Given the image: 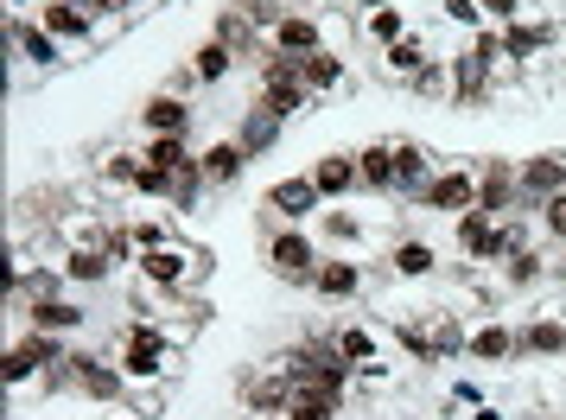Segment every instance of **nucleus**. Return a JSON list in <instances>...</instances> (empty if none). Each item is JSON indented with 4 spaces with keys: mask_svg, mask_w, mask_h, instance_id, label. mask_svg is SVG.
Returning <instances> with one entry per match:
<instances>
[{
    "mask_svg": "<svg viewBox=\"0 0 566 420\" xmlns=\"http://www.w3.org/2000/svg\"><path fill=\"white\" fill-rule=\"evenodd\" d=\"M325 237H332V242H350V237H357V217L332 210V217H325Z\"/></svg>",
    "mask_w": 566,
    "mask_h": 420,
    "instance_id": "41",
    "label": "nucleus"
},
{
    "mask_svg": "<svg viewBox=\"0 0 566 420\" xmlns=\"http://www.w3.org/2000/svg\"><path fill=\"white\" fill-rule=\"evenodd\" d=\"M235 140H242V147H249V159H255L261 147H274V140H281V122H274L268 108H249V128L235 134Z\"/></svg>",
    "mask_w": 566,
    "mask_h": 420,
    "instance_id": "33",
    "label": "nucleus"
},
{
    "mask_svg": "<svg viewBox=\"0 0 566 420\" xmlns=\"http://www.w3.org/2000/svg\"><path fill=\"white\" fill-rule=\"evenodd\" d=\"M337 414H344L337 395H318V389H306V382H293V401H286L281 420H337Z\"/></svg>",
    "mask_w": 566,
    "mask_h": 420,
    "instance_id": "26",
    "label": "nucleus"
},
{
    "mask_svg": "<svg viewBox=\"0 0 566 420\" xmlns=\"http://www.w3.org/2000/svg\"><path fill=\"white\" fill-rule=\"evenodd\" d=\"M300 83H306L312 96H325V90H337L344 83V57L325 45V52H312V57H300Z\"/></svg>",
    "mask_w": 566,
    "mask_h": 420,
    "instance_id": "25",
    "label": "nucleus"
},
{
    "mask_svg": "<svg viewBox=\"0 0 566 420\" xmlns=\"http://www.w3.org/2000/svg\"><path fill=\"white\" fill-rule=\"evenodd\" d=\"M318 242L300 230V223H286L281 237H268V274L274 281H293V287H312V274H318Z\"/></svg>",
    "mask_w": 566,
    "mask_h": 420,
    "instance_id": "1",
    "label": "nucleus"
},
{
    "mask_svg": "<svg viewBox=\"0 0 566 420\" xmlns=\"http://www.w3.org/2000/svg\"><path fill=\"white\" fill-rule=\"evenodd\" d=\"M363 32H369V39H376V45H395V39H408V13H401V0H388V7H376V13H369V20H363Z\"/></svg>",
    "mask_w": 566,
    "mask_h": 420,
    "instance_id": "28",
    "label": "nucleus"
},
{
    "mask_svg": "<svg viewBox=\"0 0 566 420\" xmlns=\"http://www.w3.org/2000/svg\"><path fill=\"white\" fill-rule=\"evenodd\" d=\"M427 179H433V154L420 147V140H395V198H420L427 191Z\"/></svg>",
    "mask_w": 566,
    "mask_h": 420,
    "instance_id": "9",
    "label": "nucleus"
},
{
    "mask_svg": "<svg viewBox=\"0 0 566 420\" xmlns=\"http://www.w3.org/2000/svg\"><path fill=\"white\" fill-rule=\"evenodd\" d=\"M496 274H503V287H535L541 274H547V255H541V249H522V255H510Z\"/></svg>",
    "mask_w": 566,
    "mask_h": 420,
    "instance_id": "31",
    "label": "nucleus"
},
{
    "mask_svg": "<svg viewBox=\"0 0 566 420\" xmlns=\"http://www.w3.org/2000/svg\"><path fill=\"white\" fill-rule=\"evenodd\" d=\"M566 350V318H528L515 332V357H560Z\"/></svg>",
    "mask_w": 566,
    "mask_h": 420,
    "instance_id": "16",
    "label": "nucleus"
},
{
    "mask_svg": "<svg viewBox=\"0 0 566 420\" xmlns=\"http://www.w3.org/2000/svg\"><path fill=\"white\" fill-rule=\"evenodd\" d=\"M64 376H71L90 401H122V395H128V369L122 364H96V357H83V350L64 364Z\"/></svg>",
    "mask_w": 566,
    "mask_h": 420,
    "instance_id": "6",
    "label": "nucleus"
},
{
    "mask_svg": "<svg viewBox=\"0 0 566 420\" xmlns=\"http://www.w3.org/2000/svg\"><path fill=\"white\" fill-rule=\"evenodd\" d=\"M205 166H191V172H179V179H172V204L185 210V217H191V210H198V198H205Z\"/></svg>",
    "mask_w": 566,
    "mask_h": 420,
    "instance_id": "36",
    "label": "nucleus"
},
{
    "mask_svg": "<svg viewBox=\"0 0 566 420\" xmlns=\"http://www.w3.org/2000/svg\"><path fill=\"white\" fill-rule=\"evenodd\" d=\"M312 293H318V300H332V306L357 300V293H363V262H350V255L318 262V274H312Z\"/></svg>",
    "mask_w": 566,
    "mask_h": 420,
    "instance_id": "10",
    "label": "nucleus"
},
{
    "mask_svg": "<svg viewBox=\"0 0 566 420\" xmlns=\"http://www.w3.org/2000/svg\"><path fill=\"white\" fill-rule=\"evenodd\" d=\"M318 204H325V191L312 185V172H300V179H281V185H268V210H274L281 223H306V217H318Z\"/></svg>",
    "mask_w": 566,
    "mask_h": 420,
    "instance_id": "7",
    "label": "nucleus"
},
{
    "mask_svg": "<svg viewBox=\"0 0 566 420\" xmlns=\"http://www.w3.org/2000/svg\"><path fill=\"white\" fill-rule=\"evenodd\" d=\"M535 223H541V237H547V242H560V249H566V191H554V198L535 210Z\"/></svg>",
    "mask_w": 566,
    "mask_h": 420,
    "instance_id": "35",
    "label": "nucleus"
},
{
    "mask_svg": "<svg viewBox=\"0 0 566 420\" xmlns=\"http://www.w3.org/2000/svg\"><path fill=\"white\" fill-rule=\"evenodd\" d=\"M464 357H471V364H503V357H515V332L490 318V325H478V332H471Z\"/></svg>",
    "mask_w": 566,
    "mask_h": 420,
    "instance_id": "23",
    "label": "nucleus"
},
{
    "mask_svg": "<svg viewBox=\"0 0 566 420\" xmlns=\"http://www.w3.org/2000/svg\"><path fill=\"white\" fill-rule=\"evenodd\" d=\"M27 325H32V332H83V325H90V313H83L77 300H32Z\"/></svg>",
    "mask_w": 566,
    "mask_h": 420,
    "instance_id": "19",
    "label": "nucleus"
},
{
    "mask_svg": "<svg viewBox=\"0 0 566 420\" xmlns=\"http://www.w3.org/2000/svg\"><path fill=\"white\" fill-rule=\"evenodd\" d=\"M96 179L115 185V191H134V185H140V154H103Z\"/></svg>",
    "mask_w": 566,
    "mask_h": 420,
    "instance_id": "32",
    "label": "nucleus"
},
{
    "mask_svg": "<svg viewBox=\"0 0 566 420\" xmlns=\"http://www.w3.org/2000/svg\"><path fill=\"white\" fill-rule=\"evenodd\" d=\"M337 350H344V364L369 369V364H376V332H363V325H344V332H337Z\"/></svg>",
    "mask_w": 566,
    "mask_h": 420,
    "instance_id": "34",
    "label": "nucleus"
},
{
    "mask_svg": "<svg viewBox=\"0 0 566 420\" xmlns=\"http://www.w3.org/2000/svg\"><path fill=\"white\" fill-rule=\"evenodd\" d=\"M413 204H433L439 217H446V210L464 217V210H478V172H471V166H446V172L427 179V191H420Z\"/></svg>",
    "mask_w": 566,
    "mask_h": 420,
    "instance_id": "4",
    "label": "nucleus"
},
{
    "mask_svg": "<svg viewBox=\"0 0 566 420\" xmlns=\"http://www.w3.org/2000/svg\"><path fill=\"white\" fill-rule=\"evenodd\" d=\"M39 27L52 32V39H90L96 20L83 7H71V0H39Z\"/></svg>",
    "mask_w": 566,
    "mask_h": 420,
    "instance_id": "20",
    "label": "nucleus"
},
{
    "mask_svg": "<svg viewBox=\"0 0 566 420\" xmlns=\"http://www.w3.org/2000/svg\"><path fill=\"white\" fill-rule=\"evenodd\" d=\"M198 166H205V179L210 185H235L242 179V166H249V147H242V140H210L205 154H198Z\"/></svg>",
    "mask_w": 566,
    "mask_h": 420,
    "instance_id": "15",
    "label": "nucleus"
},
{
    "mask_svg": "<svg viewBox=\"0 0 566 420\" xmlns=\"http://www.w3.org/2000/svg\"><path fill=\"white\" fill-rule=\"evenodd\" d=\"M134 249L147 255V249H166V230L159 223H134Z\"/></svg>",
    "mask_w": 566,
    "mask_h": 420,
    "instance_id": "42",
    "label": "nucleus"
},
{
    "mask_svg": "<svg viewBox=\"0 0 566 420\" xmlns=\"http://www.w3.org/2000/svg\"><path fill=\"white\" fill-rule=\"evenodd\" d=\"M7 7H27V0H7Z\"/></svg>",
    "mask_w": 566,
    "mask_h": 420,
    "instance_id": "46",
    "label": "nucleus"
},
{
    "mask_svg": "<svg viewBox=\"0 0 566 420\" xmlns=\"http://www.w3.org/2000/svg\"><path fill=\"white\" fill-rule=\"evenodd\" d=\"M122 369H128V382H154L172 369V350H166V332L159 325H128V338H122Z\"/></svg>",
    "mask_w": 566,
    "mask_h": 420,
    "instance_id": "3",
    "label": "nucleus"
},
{
    "mask_svg": "<svg viewBox=\"0 0 566 420\" xmlns=\"http://www.w3.org/2000/svg\"><path fill=\"white\" fill-rule=\"evenodd\" d=\"M128 7H140V0H115V13H128Z\"/></svg>",
    "mask_w": 566,
    "mask_h": 420,
    "instance_id": "45",
    "label": "nucleus"
},
{
    "mask_svg": "<svg viewBox=\"0 0 566 420\" xmlns=\"http://www.w3.org/2000/svg\"><path fill=\"white\" fill-rule=\"evenodd\" d=\"M439 13H446L452 27H464V32H478V27H484V7H478V0H446Z\"/></svg>",
    "mask_w": 566,
    "mask_h": 420,
    "instance_id": "39",
    "label": "nucleus"
},
{
    "mask_svg": "<svg viewBox=\"0 0 566 420\" xmlns=\"http://www.w3.org/2000/svg\"><path fill=\"white\" fill-rule=\"evenodd\" d=\"M274 52H286V57L325 52V32H318V20H312V13H286L281 27H274Z\"/></svg>",
    "mask_w": 566,
    "mask_h": 420,
    "instance_id": "14",
    "label": "nucleus"
},
{
    "mask_svg": "<svg viewBox=\"0 0 566 420\" xmlns=\"http://www.w3.org/2000/svg\"><path fill=\"white\" fill-rule=\"evenodd\" d=\"M312 185L325 191V204H332V198H350V191L363 185V166H357V154H325L318 166H312Z\"/></svg>",
    "mask_w": 566,
    "mask_h": 420,
    "instance_id": "13",
    "label": "nucleus"
},
{
    "mask_svg": "<svg viewBox=\"0 0 566 420\" xmlns=\"http://www.w3.org/2000/svg\"><path fill=\"white\" fill-rule=\"evenodd\" d=\"M13 45H20V52H27L39 71H45V64H57V39H52L45 27H27V20H13Z\"/></svg>",
    "mask_w": 566,
    "mask_h": 420,
    "instance_id": "30",
    "label": "nucleus"
},
{
    "mask_svg": "<svg viewBox=\"0 0 566 420\" xmlns=\"http://www.w3.org/2000/svg\"><path fill=\"white\" fill-rule=\"evenodd\" d=\"M464 344H471L464 318H459V313H439V318H433V364H446V357H464Z\"/></svg>",
    "mask_w": 566,
    "mask_h": 420,
    "instance_id": "29",
    "label": "nucleus"
},
{
    "mask_svg": "<svg viewBox=\"0 0 566 420\" xmlns=\"http://www.w3.org/2000/svg\"><path fill=\"white\" fill-rule=\"evenodd\" d=\"M433 64H439V57L427 52V39H413V32H408V39H395V45L382 52V77L388 83H408V90H413V77H420V71H433Z\"/></svg>",
    "mask_w": 566,
    "mask_h": 420,
    "instance_id": "11",
    "label": "nucleus"
},
{
    "mask_svg": "<svg viewBox=\"0 0 566 420\" xmlns=\"http://www.w3.org/2000/svg\"><path fill=\"white\" fill-rule=\"evenodd\" d=\"M235 45H223V39H205V45H198V52H191V77L198 83H223L235 71Z\"/></svg>",
    "mask_w": 566,
    "mask_h": 420,
    "instance_id": "24",
    "label": "nucleus"
},
{
    "mask_svg": "<svg viewBox=\"0 0 566 420\" xmlns=\"http://www.w3.org/2000/svg\"><path fill=\"white\" fill-rule=\"evenodd\" d=\"M490 90H496V71H490L484 57H478V52L452 57V103L478 108V103H490Z\"/></svg>",
    "mask_w": 566,
    "mask_h": 420,
    "instance_id": "8",
    "label": "nucleus"
},
{
    "mask_svg": "<svg viewBox=\"0 0 566 420\" xmlns=\"http://www.w3.org/2000/svg\"><path fill=\"white\" fill-rule=\"evenodd\" d=\"M249 20H242V7H230V13H223V20H217V32H210V39H223V45H235V52H249Z\"/></svg>",
    "mask_w": 566,
    "mask_h": 420,
    "instance_id": "37",
    "label": "nucleus"
},
{
    "mask_svg": "<svg viewBox=\"0 0 566 420\" xmlns=\"http://www.w3.org/2000/svg\"><path fill=\"white\" fill-rule=\"evenodd\" d=\"M108 274H115V262H108L103 249H64V281L96 287V281H108Z\"/></svg>",
    "mask_w": 566,
    "mask_h": 420,
    "instance_id": "27",
    "label": "nucleus"
},
{
    "mask_svg": "<svg viewBox=\"0 0 566 420\" xmlns=\"http://www.w3.org/2000/svg\"><path fill=\"white\" fill-rule=\"evenodd\" d=\"M140 281H154V287H185V281H191V255L172 249V242H166V249H147V255H140Z\"/></svg>",
    "mask_w": 566,
    "mask_h": 420,
    "instance_id": "18",
    "label": "nucleus"
},
{
    "mask_svg": "<svg viewBox=\"0 0 566 420\" xmlns=\"http://www.w3.org/2000/svg\"><path fill=\"white\" fill-rule=\"evenodd\" d=\"M515 179H522V217H535L554 191H566V154H535L515 166Z\"/></svg>",
    "mask_w": 566,
    "mask_h": 420,
    "instance_id": "5",
    "label": "nucleus"
},
{
    "mask_svg": "<svg viewBox=\"0 0 566 420\" xmlns=\"http://www.w3.org/2000/svg\"><path fill=\"white\" fill-rule=\"evenodd\" d=\"M433 267H439V255L427 249V242H413V237L388 249V274H395V281H433Z\"/></svg>",
    "mask_w": 566,
    "mask_h": 420,
    "instance_id": "22",
    "label": "nucleus"
},
{
    "mask_svg": "<svg viewBox=\"0 0 566 420\" xmlns=\"http://www.w3.org/2000/svg\"><path fill=\"white\" fill-rule=\"evenodd\" d=\"M357 166H363V185L376 198H395V140H369L357 154Z\"/></svg>",
    "mask_w": 566,
    "mask_h": 420,
    "instance_id": "21",
    "label": "nucleus"
},
{
    "mask_svg": "<svg viewBox=\"0 0 566 420\" xmlns=\"http://www.w3.org/2000/svg\"><path fill=\"white\" fill-rule=\"evenodd\" d=\"M242 20H249L255 32H268V39H274V27H281L286 13L274 7V0H242Z\"/></svg>",
    "mask_w": 566,
    "mask_h": 420,
    "instance_id": "38",
    "label": "nucleus"
},
{
    "mask_svg": "<svg viewBox=\"0 0 566 420\" xmlns=\"http://www.w3.org/2000/svg\"><path fill=\"white\" fill-rule=\"evenodd\" d=\"M344 7H363V13H376V7H388V0H344Z\"/></svg>",
    "mask_w": 566,
    "mask_h": 420,
    "instance_id": "44",
    "label": "nucleus"
},
{
    "mask_svg": "<svg viewBox=\"0 0 566 420\" xmlns=\"http://www.w3.org/2000/svg\"><path fill=\"white\" fill-rule=\"evenodd\" d=\"M484 7V27H515V0H478Z\"/></svg>",
    "mask_w": 566,
    "mask_h": 420,
    "instance_id": "40",
    "label": "nucleus"
},
{
    "mask_svg": "<svg viewBox=\"0 0 566 420\" xmlns=\"http://www.w3.org/2000/svg\"><path fill=\"white\" fill-rule=\"evenodd\" d=\"M140 159H154L159 172H191L198 166V154H191V134H147V147H140Z\"/></svg>",
    "mask_w": 566,
    "mask_h": 420,
    "instance_id": "17",
    "label": "nucleus"
},
{
    "mask_svg": "<svg viewBox=\"0 0 566 420\" xmlns=\"http://www.w3.org/2000/svg\"><path fill=\"white\" fill-rule=\"evenodd\" d=\"M52 364H71L64 344H57V332H32L27 325V338H13V350H7V389H27L32 376L52 369Z\"/></svg>",
    "mask_w": 566,
    "mask_h": 420,
    "instance_id": "2",
    "label": "nucleus"
},
{
    "mask_svg": "<svg viewBox=\"0 0 566 420\" xmlns=\"http://www.w3.org/2000/svg\"><path fill=\"white\" fill-rule=\"evenodd\" d=\"M140 128L147 134H191V103H185L179 90H159V96H147V108H140Z\"/></svg>",
    "mask_w": 566,
    "mask_h": 420,
    "instance_id": "12",
    "label": "nucleus"
},
{
    "mask_svg": "<svg viewBox=\"0 0 566 420\" xmlns=\"http://www.w3.org/2000/svg\"><path fill=\"white\" fill-rule=\"evenodd\" d=\"M71 7H83L90 20H103V13H115V0H71Z\"/></svg>",
    "mask_w": 566,
    "mask_h": 420,
    "instance_id": "43",
    "label": "nucleus"
}]
</instances>
